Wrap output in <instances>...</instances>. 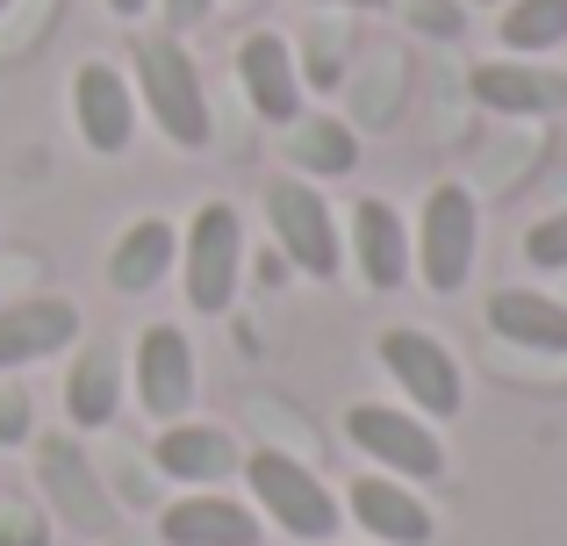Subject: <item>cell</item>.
Returning a JSON list of instances; mask_svg holds the SVG:
<instances>
[{
  "instance_id": "obj_1",
  "label": "cell",
  "mask_w": 567,
  "mask_h": 546,
  "mask_svg": "<svg viewBox=\"0 0 567 546\" xmlns=\"http://www.w3.org/2000/svg\"><path fill=\"white\" fill-rule=\"evenodd\" d=\"M137 86H144L152 123L166 130L181 152H202V144L216 137V123H208V94H202V72H194V58L173 37H144L137 43Z\"/></svg>"
},
{
  "instance_id": "obj_2",
  "label": "cell",
  "mask_w": 567,
  "mask_h": 546,
  "mask_svg": "<svg viewBox=\"0 0 567 546\" xmlns=\"http://www.w3.org/2000/svg\"><path fill=\"white\" fill-rule=\"evenodd\" d=\"M245 482H251V504H259V518H274L288 539H338V496L323 490L317 475H309L302 461H288V453H245Z\"/></svg>"
},
{
  "instance_id": "obj_3",
  "label": "cell",
  "mask_w": 567,
  "mask_h": 546,
  "mask_svg": "<svg viewBox=\"0 0 567 546\" xmlns=\"http://www.w3.org/2000/svg\"><path fill=\"white\" fill-rule=\"evenodd\" d=\"M474 245H482V209H474V195L460 181L431 187L424 224H416V274H424V288H439V295L467 288Z\"/></svg>"
},
{
  "instance_id": "obj_4",
  "label": "cell",
  "mask_w": 567,
  "mask_h": 546,
  "mask_svg": "<svg viewBox=\"0 0 567 546\" xmlns=\"http://www.w3.org/2000/svg\"><path fill=\"white\" fill-rule=\"evenodd\" d=\"M266 224H274V245L295 274L309 280H338L346 253H338V224H331V202L317 195L309 181H274L266 187Z\"/></svg>"
},
{
  "instance_id": "obj_5",
  "label": "cell",
  "mask_w": 567,
  "mask_h": 546,
  "mask_svg": "<svg viewBox=\"0 0 567 546\" xmlns=\"http://www.w3.org/2000/svg\"><path fill=\"white\" fill-rule=\"evenodd\" d=\"M181 267H187V302L202 309V317H223L230 295H237V267H245V224H237L230 202H202V209H194Z\"/></svg>"
},
{
  "instance_id": "obj_6",
  "label": "cell",
  "mask_w": 567,
  "mask_h": 546,
  "mask_svg": "<svg viewBox=\"0 0 567 546\" xmlns=\"http://www.w3.org/2000/svg\"><path fill=\"white\" fill-rule=\"evenodd\" d=\"M346 439L367 453V461H381L395 482H439V475H445V446H439V432H431L424 418H410V410L352 403V410H346Z\"/></svg>"
},
{
  "instance_id": "obj_7",
  "label": "cell",
  "mask_w": 567,
  "mask_h": 546,
  "mask_svg": "<svg viewBox=\"0 0 567 546\" xmlns=\"http://www.w3.org/2000/svg\"><path fill=\"white\" fill-rule=\"evenodd\" d=\"M381 367L395 374V389L410 395L424 418H460V403H467V374H460V360L439 346L431 331H416V323H395V331H381Z\"/></svg>"
},
{
  "instance_id": "obj_8",
  "label": "cell",
  "mask_w": 567,
  "mask_h": 546,
  "mask_svg": "<svg viewBox=\"0 0 567 546\" xmlns=\"http://www.w3.org/2000/svg\"><path fill=\"white\" fill-rule=\"evenodd\" d=\"M37 490L51 496V518H65L72 533H109L115 504H109V482L94 475V461L80 453V439H43L37 446Z\"/></svg>"
},
{
  "instance_id": "obj_9",
  "label": "cell",
  "mask_w": 567,
  "mask_h": 546,
  "mask_svg": "<svg viewBox=\"0 0 567 546\" xmlns=\"http://www.w3.org/2000/svg\"><path fill=\"white\" fill-rule=\"evenodd\" d=\"M72 115H80V137L94 144L101 158L130 152V137H137V94H130V80L109 58H86V65L72 72Z\"/></svg>"
},
{
  "instance_id": "obj_10",
  "label": "cell",
  "mask_w": 567,
  "mask_h": 546,
  "mask_svg": "<svg viewBox=\"0 0 567 546\" xmlns=\"http://www.w3.org/2000/svg\"><path fill=\"white\" fill-rule=\"evenodd\" d=\"M137 403L152 410L158 424L187 418V403H194V346H187V331L144 323V338H137Z\"/></svg>"
},
{
  "instance_id": "obj_11",
  "label": "cell",
  "mask_w": 567,
  "mask_h": 546,
  "mask_svg": "<svg viewBox=\"0 0 567 546\" xmlns=\"http://www.w3.org/2000/svg\"><path fill=\"white\" fill-rule=\"evenodd\" d=\"M346 511H352V525H367L381 546H431V533H439V518L424 511V496H416L410 482H395V475H360L352 496H346Z\"/></svg>"
},
{
  "instance_id": "obj_12",
  "label": "cell",
  "mask_w": 567,
  "mask_h": 546,
  "mask_svg": "<svg viewBox=\"0 0 567 546\" xmlns=\"http://www.w3.org/2000/svg\"><path fill=\"white\" fill-rule=\"evenodd\" d=\"M474 101L496 115H560L567 109V72L554 65H525V58H488L467 72Z\"/></svg>"
},
{
  "instance_id": "obj_13",
  "label": "cell",
  "mask_w": 567,
  "mask_h": 546,
  "mask_svg": "<svg viewBox=\"0 0 567 546\" xmlns=\"http://www.w3.org/2000/svg\"><path fill=\"white\" fill-rule=\"evenodd\" d=\"M158 539L166 546H259V511L223 490H194L181 504H166Z\"/></svg>"
},
{
  "instance_id": "obj_14",
  "label": "cell",
  "mask_w": 567,
  "mask_h": 546,
  "mask_svg": "<svg viewBox=\"0 0 567 546\" xmlns=\"http://www.w3.org/2000/svg\"><path fill=\"white\" fill-rule=\"evenodd\" d=\"M80 338V309L65 295H29V302H8L0 309V374L8 367H29V360H51Z\"/></svg>"
},
{
  "instance_id": "obj_15",
  "label": "cell",
  "mask_w": 567,
  "mask_h": 546,
  "mask_svg": "<svg viewBox=\"0 0 567 546\" xmlns=\"http://www.w3.org/2000/svg\"><path fill=\"white\" fill-rule=\"evenodd\" d=\"M237 80H245V101L266 115V123L288 130L295 115H302V65H295V51L280 37H245V51H237Z\"/></svg>"
},
{
  "instance_id": "obj_16",
  "label": "cell",
  "mask_w": 567,
  "mask_h": 546,
  "mask_svg": "<svg viewBox=\"0 0 567 546\" xmlns=\"http://www.w3.org/2000/svg\"><path fill=\"white\" fill-rule=\"evenodd\" d=\"M152 461L166 467L173 482H187V490H216V482H230L237 467H245V453H237V439L223 432V424H166Z\"/></svg>"
},
{
  "instance_id": "obj_17",
  "label": "cell",
  "mask_w": 567,
  "mask_h": 546,
  "mask_svg": "<svg viewBox=\"0 0 567 546\" xmlns=\"http://www.w3.org/2000/svg\"><path fill=\"white\" fill-rule=\"evenodd\" d=\"M488 331L503 346H525V352H560L567 360V302L539 288H496L488 295Z\"/></svg>"
},
{
  "instance_id": "obj_18",
  "label": "cell",
  "mask_w": 567,
  "mask_h": 546,
  "mask_svg": "<svg viewBox=\"0 0 567 546\" xmlns=\"http://www.w3.org/2000/svg\"><path fill=\"white\" fill-rule=\"evenodd\" d=\"M352 259H360V274H367V288H402L410 280V230H402V216H395V202H381V195H367L360 209H352Z\"/></svg>"
},
{
  "instance_id": "obj_19",
  "label": "cell",
  "mask_w": 567,
  "mask_h": 546,
  "mask_svg": "<svg viewBox=\"0 0 567 546\" xmlns=\"http://www.w3.org/2000/svg\"><path fill=\"white\" fill-rule=\"evenodd\" d=\"M173 259H181V230H173L166 216H137V224L109 245V288L115 295H152Z\"/></svg>"
},
{
  "instance_id": "obj_20",
  "label": "cell",
  "mask_w": 567,
  "mask_h": 546,
  "mask_svg": "<svg viewBox=\"0 0 567 546\" xmlns=\"http://www.w3.org/2000/svg\"><path fill=\"white\" fill-rule=\"evenodd\" d=\"M115 403H123V360H115V346H86L65 381V418L80 432H101L115 418Z\"/></svg>"
},
{
  "instance_id": "obj_21",
  "label": "cell",
  "mask_w": 567,
  "mask_h": 546,
  "mask_svg": "<svg viewBox=\"0 0 567 546\" xmlns=\"http://www.w3.org/2000/svg\"><path fill=\"white\" fill-rule=\"evenodd\" d=\"M295 137H288V152H295V166L302 173H352L360 166V137H352L346 123H338V115H295Z\"/></svg>"
},
{
  "instance_id": "obj_22",
  "label": "cell",
  "mask_w": 567,
  "mask_h": 546,
  "mask_svg": "<svg viewBox=\"0 0 567 546\" xmlns=\"http://www.w3.org/2000/svg\"><path fill=\"white\" fill-rule=\"evenodd\" d=\"M496 29H503V51L517 58L554 51V43H567V0H511Z\"/></svg>"
},
{
  "instance_id": "obj_23",
  "label": "cell",
  "mask_w": 567,
  "mask_h": 546,
  "mask_svg": "<svg viewBox=\"0 0 567 546\" xmlns=\"http://www.w3.org/2000/svg\"><path fill=\"white\" fill-rule=\"evenodd\" d=\"M525 259H532L539 274H567V209L539 216V224L525 230Z\"/></svg>"
},
{
  "instance_id": "obj_24",
  "label": "cell",
  "mask_w": 567,
  "mask_h": 546,
  "mask_svg": "<svg viewBox=\"0 0 567 546\" xmlns=\"http://www.w3.org/2000/svg\"><path fill=\"white\" fill-rule=\"evenodd\" d=\"M0 546H51V518H37V511H0Z\"/></svg>"
},
{
  "instance_id": "obj_25",
  "label": "cell",
  "mask_w": 567,
  "mask_h": 546,
  "mask_svg": "<svg viewBox=\"0 0 567 546\" xmlns=\"http://www.w3.org/2000/svg\"><path fill=\"white\" fill-rule=\"evenodd\" d=\"M22 439H29V395L0 381V446H22Z\"/></svg>"
},
{
  "instance_id": "obj_26",
  "label": "cell",
  "mask_w": 567,
  "mask_h": 546,
  "mask_svg": "<svg viewBox=\"0 0 567 546\" xmlns=\"http://www.w3.org/2000/svg\"><path fill=\"white\" fill-rule=\"evenodd\" d=\"M416 22L431 37H460V8H445V0H416Z\"/></svg>"
},
{
  "instance_id": "obj_27",
  "label": "cell",
  "mask_w": 567,
  "mask_h": 546,
  "mask_svg": "<svg viewBox=\"0 0 567 546\" xmlns=\"http://www.w3.org/2000/svg\"><path fill=\"white\" fill-rule=\"evenodd\" d=\"M208 8H216V0H166V22H173V29H194Z\"/></svg>"
},
{
  "instance_id": "obj_28",
  "label": "cell",
  "mask_w": 567,
  "mask_h": 546,
  "mask_svg": "<svg viewBox=\"0 0 567 546\" xmlns=\"http://www.w3.org/2000/svg\"><path fill=\"white\" fill-rule=\"evenodd\" d=\"M109 8H115V14H144V8H152V0H109Z\"/></svg>"
},
{
  "instance_id": "obj_29",
  "label": "cell",
  "mask_w": 567,
  "mask_h": 546,
  "mask_svg": "<svg viewBox=\"0 0 567 546\" xmlns=\"http://www.w3.org/2000/svg\"><path fill=\"white\" fill-rule=\"evenodd\" d=\"M338 8H388V0H338Z\"/></svg>"
},
{
  "instance_id": "obj_30",
  "label": "cell",
  "mask_w": 567,
  "mask_h": 546,
  "mask_svg": "<svg viewBox=\"0 0 567 546\" xmlns=\"http://www.w3.org/2000/svg\"><path fill=\"white\" fill-rule=\"evenodd\" d=\"M109 546H130V539H109Z\"/></svg>"
},
{
  "instance_id": "obj_31",
  "label": "cell",
  "mask_w": 567,
  "mask_h": 546,
  "mask_svg": "<svg viewBox=\"0 0 567 546\" xmlns=\"http://www.w3.org/2000/svg\"><path fill=\"white\" fill-rule=\"evenodd\" d=\"M0 14H8V0H0Z\"/></svg>"
}]
</instances>
